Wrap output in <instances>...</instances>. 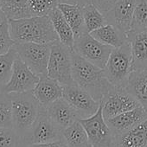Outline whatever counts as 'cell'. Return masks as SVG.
Here are the masks:
<instances>
[{
	"instance_id": "1",
	"label": "cell",
	"mask_w": 147,
	"mask_h": 147,
	"mask_svg": "<svg viewBox=\"0 0 147 147\" xmlns=\"http://www.w3.org/2000/svg\"><path fill=\"white\" fill-rule=\"evenodd\" d=\"M12 105V121L20 147L30 145V135L33 125L43 108L37 101L32 91L10 94Z\"/></svg>"
},
{
	"instance_id": "2",
	"label": "cell",
	"mask_w": 147,
	"mask_h": 147,
	"mask_svg": "<svg viewBox=\"0 0 147 147\" xmlns=\"http://www.w3.org/2000/svg\"><path fill=\"white\" fill-rule=\"evenodd\" d=\"M72 76L74 82L98 101H101L102 98L113 88L106 77L104 68L85 60L73 49Z\"/></svg>"
},
{
	"instance_id": "3",
	"label": "cell",
	"mask_w": 147,
	"mask_h": 147,
	"mask_svg": "<svg viewBox=\"0 0 147 147\" xmlns=\"http://www.w3.org/2000/svg\"><path fill=\"white\" fill-rule=\"evenodd\" d=\"M11 36L16 43H51L58 39L49 16L8 20Z\"/></svg>"
},
{
	"instance_id": "4",
	"label": "cell",
	"mask_w": 147,
	"mask_h": 147,
	"mask_svg": "<svg viewBox=\"0 0 147 147\" xmlns=\"http://www.w3.org/2000/svg\"><path fill=\"white\" fill-rule=\"evenodd\" d=\"M104 72L113 87L125 88L132 72V55L129 42L119 48L113 49Z\"/></svg>"
},
{
	"instance_id": "5",
	"label": "cell",
	"mask_w": 147,
	"mask_h": 147,
	"mask_svg": "<svg viewBox=\"0 0 147 147\" xmlns=\"http://www.w3.org/2000/svg\"><path fill=\"white\" fill-rule=\"evenodd\" d=\"M47 75L61 86L76 83L72 76V49L59 40L51 42Z\"/></svg>"
},
{
	"instance_id": "6",
	"label": "cell",
	"mask_w": 147,
	"mask_h": 147,
	"mask_svg": "<svg viewBox=\"0 0 147 147\" xmlns=\"http://www.w3.org/2000/svg\"><path fill=\"white\" fill-rule=\"evenodd\" d=\"M18 56L38 76L47 75L51 43L23 42L14 45Z\"/></svg>"
},
{
	"instance_id": "7",
	"label": "cell",
	"mask_w": 147,
	"mask_h": 147,
	"mask_svg": "<svg viewBox=\"0 0 147 147\" xmlns=\"http://www.w3.org/2000/svg\"><path fill=\"white\" fill-rule=\"evenodd\" d=\"M113 49L95 39L88 32L76 38L73 47L76 53L100 68L105 67Z\"/></svg>"
},
{
	"instance_id": "8",
	"label": "cell",
	"mask_w": 147,
	"mask_h": 147,
	"mask_svg": "<svg viewBox=\"0 0 147 147\" xmlns=\"http://www.w3.org/2000/svg\"><path fill=\"white\" fill-rule=\"evenodd\" d=\"M62 98L77 112L81 119L92 116L99 109L100 101L76 83L62 86Z\"/></svg>"
},
{
	"instance_id": "9",
	"label": "cell",
	"mask_w": 147,
	"mask_h": 147,
	"mask_svg": "<svg viewBox=\"0 0 147 147\" xmlns=\"http://www.w3.org/2000/svg\"><path fill=\"white\" fill-rule=\"evenodd\" d=\"M100 103L106 120L141 106L126 88L116 87L102 98Z\"/></svg>"
},
{
	"instance_id": "10",
	"label": "cell",
	"mask_w": 147,
	"mask_h": 147,
	"mask_svg": "<svg viewBox=\"0 0 147 147\" xmlns=\"http://www.w3.org/2000/svg\"><path fill=\"white\" fill-rule=\"evenodd\" d=\"M79 120L87 131L92 147H111L113 131L104 118L101 103L94 114Z\"/></svg>"
},
{
	"instance_id": "11",
	"label": "cell",
	"mask_w": 147,
	"mask_h": 147,
	"mask_svg": "<svg viewBox=\"0 0 147 147\" xmlns=\"http://www.w3.org/2000/svg\"><path fill=\"white\" fill-rule=\"evenodd\" d=\"M39 81V76L34 73L23 60L18 56L14 61L10 81L0 92L20 94L32 91Z\"/></svg>"
},
{
	"instance_id": "12",
	"label": "cell",
	"mask_w": 147,
	"mask_h": 147,
	"mask_svg": "<svg viewBox=\"0 0 147 147\" xmlns=\"http://www.w3.org/2000/svg\"><path fill=\"white\" fill-rule=\"evenodd\" d=\"M62 139V131L49 117L46 108L40 112L31 131L30 144H45Z\"/></svg>"
},
{
	"instance_id": "13",
	"label": "cell",
	"mask_w": 147,
	"mask_h": 147,
	"mask_svg": "<svg viewBox=\"0 0 147 147\" xmlns=\"http://www.w3.org/2000/svg\"><path fill=\"white\" fill-rule=\"evenodd\" d=\"M136 0H118L105 17L108 24L114 25L125 35L131 30Z\"/></svg>"
},
{
	"instance_id": "14",
	"label": "cell",
	"mask_w": 147,
	"mask_h": 147,
	"mask_svg": "<svg viewBox=\"0 0 147 147\" xmlns=\"http://www.w3.org/2000/svg\"><path fill=\"white\" fill-rule=\"evenodd\" d=\"M111 147H147V119L130 130L113 132Z\"/></svg>"
},
{
	"instance_id": "15",
	"label": "cell",
	"mask_w": 147,
	"mask_h": 147,
	"mask_svg": "<svg viewBox=\"0 0 147 147\" xmlns=\"http://www.w3.org/2000/svg\"><path fill=\"white\" fill-rule=\"evenodd\" d=\"M32 92L37 101L46 108L51 103L62 98L63 88L57 81L48 75H42L39 76V81Z\"/></svg>"
},
{
	"instance_id": "16",
	"label": "cell",
	"mask_w": 147,
	"mask_h": 147,
	"mask_svg": "<svg viewBox=\"0 0 147 147\" xmlns=\"http://www.w3.org/2000/svg\"><path fill=\"white\" fill-rule=\"evenodd\" d=\"M132 55V71L147 69V29L126 34Z\"/></svg>"
},
{
	"instance_id": "17",
	"label": "cell",
	"mask_w": 147,
	"mask_h": 147,
	"mask_svg": "<svg viewBox=\"0 0 147 147\" xmlns=\"http://www.w3.org/2000/svg\"><path fill=\"white\" fill-rule=\"evenodd\" d=\"M46 112L55 125L63 131L81 118L63 98L58 99L46 107Z\"/></svg>"
},
{
	"instance_id": "18",
	"label": "cell",
	"mask_w": 147,
	"mask_h": 147,
	"mask_svg": "<svg viewBox=\"0 0 147 147\" xmlns=\"http://www.w3.org/2000/svg\"><path fill=\"white\" fill-rule=\"evenodd\" d=\"M145 119H147V111L140 106L108 119L107 122L113 132H121L135 127Z\"/></svg>"
},
{
	"instance_id": "19",
	"label": "cell",
	"mask_w": 147,
	"mask_h": 147,
	"mask_svg": "<svg viewBox=\"0 0 147 147\" xmlns=\"http://www.w3.org/2000/svg\"><path fill=\"white\" fill-rule=\"evenodd\" d=\"M125 88L147 111V69L132 71Z\"/></svg>"
},
{
	"instance_id": "20",
	"label": "cell",
	"mask_w": 147,
	"mask_h": 147,
	"mask_svg": "<svg viewBox=\"0 0 147 147\" xmlns=\"http://www.w3.org/2000/svg\"><path fill=\"white\" fill-rule=\"evenodd\" d=\"M58 8L61 11L69 26L71 27L76 39L87 33L82 6L67 4H59Z\"/></svg>"
},
{
	"instance_id": "21",
	"label": "cell",
	"mask_w": 147,
	"mask_h": 147,
	"mask_svg": "<svg viewBox=\"0 0 147 147\" xmlns=\"http://www.w3.org/2000/svg\"><path fill=\"white\" fill-rule=\"evenodd\" d=\"M49 17L50 18L55 31L58 36L59 41L62 44L73 49L74 43H75L76 41L75 35H74L71 27L66 21L61 11L59 10L58 7H56L49 13Z\"/></svg>"
},
{
	"instance_id": "22",
	"label": "cell",
	"mask_w": 147,
	"mask_h": 147,
	"mask_svg": "<svg viewBox=\"0 0 147 147\" xmlns=\"http://www.w3.org/2000/svg\"><path fill=\"white\" fill-rule=\"evenodd\" d=\"M90 34L100 42L113 49L119 48L128 42L126 35L111 24H107Z\"/></svg>"
},
{
	"instance_id": "23",
	"label": "cell",
	"mask_w": 147,
	"mask_h": 147,
	"mask_svg": "<svg viewBox=\"0 0 147 147\" xmlns=\"http://www.w3.org/2000/svg\"><path fill=\"white\" fill-rule=\"evenodd\" d=\"M62 138L68 147H92L87 131L80 120L62 131Z\"/></svg>"
},
{
	"instance_id": "24",
	"label": "cell",
	"mask_w": 147,
	"mask_h": 147,
	"mask_svg": "<svg viewBox=\"0 0 147 147\" xmlns=\"http://www.w3.org/2000/svg\"><path fill=\"white\" fill-rule=\"evenodd\" d=\"M29 0H0V9L7 20L30 18Z\"/></svg>"
},
{
	"instance_id": "25",
	"label": "cell",
	"mask_w": 147,
	"mask_h": 147,
	"mask_svg": "<svg viewBox=\"0 0 147 147\" xmlns=\"http://www.w3.org/2000/svg\"><path fill=\"white\" fill-rule=\"evenodd\" d=\"M82 11L86 30L88 33H91L92 31L108 24L105 14L102 13L93 3L83 6Z\"/></svg>"
},
{
	"instance_id": "26",
	"label": "cell",
	"mask_w": 147,
	"mask_h": 147,
	"mask_svg": "<svg viewBox=\"0 0 147 147\" xmlns=\"http://www.w3.org/2000/svg\"><path fill=\"white\" fill-rule=\"evenodd\" d=\"M18 56V55L14 46L7 53L0 55V91L10 81L13 64Z\"/></svg>"
},
{
	"instance_id": "27",
	"label": "cell",
	"mask_w": 147,
	"mask_h": 147,
	"mask_svg": "<svg viewBox=\"0 0 147 147\" xmlns=\"http://www.w3.org/2000/svg\"><path fill=\"white\" fill-rule=\"evenodd\" d=\"M58 0H29V11L30 17L49 16V13L58 7Z\"/></svg>"
},
{
	"instance_id": "28",
	"label": "cell",
	"mask_w": 147,
	"mask_h": 147,
	"mask_svg": "<svg viewBox=\"0 0 147 147\" xmlns=\"http://www.w3.org/2000/svg\"><path fill=\"white\" fill-rule=\"evenodd\" d=\"M146 29H147V0H136L131 30H146Z\"/></svg>"
},
{
	"instance_id": "29",
	"label": "cell",
	"mask_w": 147,
	"mask_h": 147,
	"mask_svg": "<svg viewBox=\"0 0 147 147\" xmlns=\"http://www.w3.org/2000/svg\"><path fill=\"white\" fill-rule=\"evenodd\" d=\"M0 127L13 128L12 105L9 94L0 92Z\"/></svg>"
},
{
	"instance_id": "30",
	"label": "cell",
	"mask_w": 147,
	"mask_h": 147,
	"mask_svg": "<svg viewBox=\"0 0 147 147\" xmlns=\"http://www.w3.org/2000/svg\"><path fill=\"white\" fill-rule=\"evenodd\" d=\"M15 43L11 36L9 22L5 20L0 24V55L7 53Z\"/></svg>"
},
{
	"instance_id": "31",
	"label": "cell",
	"mask_w": 147,
	"mask_h": 147,
	"mask_svg": "<svg viewBox=\"0 0 147 147\" xmlns=\"http://www.w3.org/2000/svg\"><path fill=\"white\" fill-rule=\"evenodd\" d=\"M0 147H20L19 138L13 128L0 127Z\"/></svg>"
},
{
	"instance_id": "32",
	"label": "cell",
	"mask_w": 147,
	"mask_h": 147,
	"mask_svg": "<svg viewBox=\"0 0 147 147\" xmlns=\"http://www.w3.org/2000/svg\"><path fill=\"white\" fill-rule=\"evenodd\" d=\"M118 0H93V4L102 12H108L117 3Z\"/></svg>"
},
{
	"instance_id": "33",
	"label": "cell",
	"mask_w": 147,
	"mask_h": 147,
	"mask_svg": "<svg viewBox=\"0 0 147 147\" xmlns=\"http://www.w3.org/2000/svg\"><path fill=\"white\" fill-rule=\"evenodd\" d=\"M28 147H68L67 143L62 138L61 140L45 143V144H30Z\"/></svg>"
},
{
	"instance_id": "34",
	"label": "cell",
	"mask_w": 147,
	"mask_h": 147,
	"mask_svg": "<svg viewBox=\"0 0 147 147\" xmlns=\"http://www.w3.org/2000/svg\"><path fill=\"white\" fill-rule=\"evenodd\" d=\"M59 4H67V5H75L80 6H85L88 4L93 3V0H58Z\"/></svg>"
},
{
	"instance_id": "35",
	"label": "cell",
	"mask_w": 147,
	"mask_h": 147,
	"mask_svg": "<svg viewBox=\"0 0 147 147\" xmlns=\"http://www.w3.org/2000/svg\"><path fill=\"white\" fill-rule=\"evenodd\" d=\"M5 20H7V18H6L5 15L3 13V11H1V9H0V24L3 23V22L5 21Z\"/></svg>"
}]
</instances>
